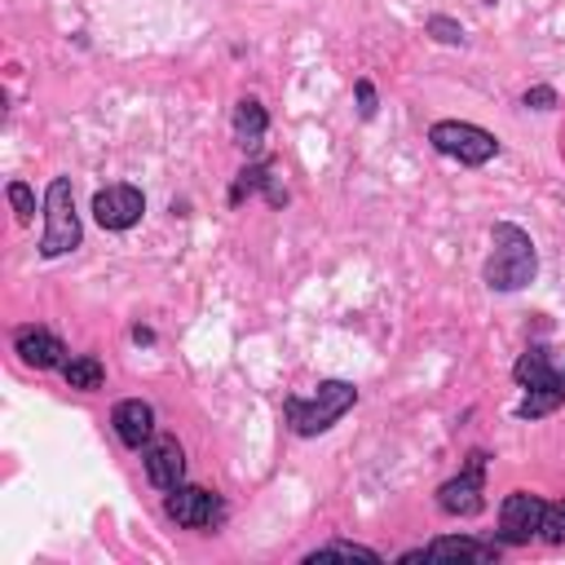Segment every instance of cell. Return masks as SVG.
I'll list each match as a JSON object with an SVG mask.
<instances>
[{"instance_id":"3957f363","label":"cell","mask_w":565,"mask_h":565,"mask_svg":"<svg viewBox=\"0 0 565 565\" xmlns=\"http://www.w3.org/2000/svg\"><path fill=\"white\" fill-rule=\"evenodd\" d=\"M353 406H358V384H349V380H322L309 397H287L282 402V415H287V424H291L296 437H318V433H327Z\"/></svg>"},{"instance_id":"e0dca14e","label":"cell","mask_w":565,"mask_h":565,"mask_svg":"<svg viewBox=\"0 0 565 565\" xmlns=\"http://www.w3.org/2000/svg\"><path fill=\"white\" fill-rule=\"evenodd\" d=\"M327 556H349V561H371V565L380 561V552H375V547H362V543H349V539H331V543H318V547H313L305 561L313 565V561H327Z\"/></svg>"},{"instance_id":"5b68a950","label":"cell","mask_w":565,"mask_h":565,"mask_svg":"<svg viewBox=\"0 0 565 565\" xmlns=\"http://www.w3.org/2000/svg\"><path fill=\"white\" fill-rule=\"evenodd\" d=\"M428 141H433L437 154L459 159L463 168H481V163H490L499 154V137L477 128V124H468V119H437L428 128Z\"/></svg>"},{"instance_id":"7a4b0ae2","label":"cell","mask_w":565,"mask_h":565,"mask_svg":"<svg viewBox=\"0 0 565 565\" xmlns=\"http://www.w3.org/2000/svg\"><path fill=\"white\" fill-rule=\"evenodd\" d=\"M512 380L525 388V397L516 402V419H543L565 406V366H556L543 344H530L516 358Z\"/></svg>"},{"instance_id":"5bb4252c","label":"cell","mask_w":565,"mask_h":565,"mask_svg":"<svg viewBox=\"0 0 565 565\" xmlns=\"http://www.w3.org/2000/svg\"><path fill=\"white\" fill-rule=\"evenodd\" d=\"M247 194H265V203L269 207H282L287 203V185H282V177H274V168L260 159V163H247L243 172H238V181L230 185V203L238 207Z\"/></svg>"},{"instance_id":"52a82bcc","label":"cell","mask_w":565,"mask_h":565,"mask_svg":"<svg viewBox=\"0 0 565 565\" xmlns=\"http://www.w3.org/2000/svg\"><path fill=\"white\" fill-rule=\"evenodd\" d=\"M163 512L181 525V530H216L225 521V499L207 486H172L163 499Z\"/></svg>"},{"instance_id":"d6986e66","label":"cell","mask_w":565,"mask_h":565,"mask_svg":"<svg viewBox=\"0 0 565 565\" xmlns=\"http://www.w3.org/2000/svg\"><path fill=\"white\" fill-rule=\"evenodd\" d=\"M424 31H428L437 44H463V40H468V35H463V26H459L455 18H446V13L424 18Z\"/></svg>"},{"instance_id":"603a6c76","label":"cell","mask_w":565,"mask_h":565,"mask_svg":"<svg viewBox=\"0 0 565 565\" xmlns=\"http://www.w3.org/2000/svg\"><path fill=\"white\" fill-rule=\"evenodd\" d=\"M132 340H137V344H150V340H154V331H150V327H132Z\"/></svg>"},{"instance_id":"30bf717a","label":"cell","mask_w":565,"mask_h":565,"mask_svg":"<svg viewBox=\"0 0 565 565\" xmlns=\"http://www.w3.org/2000/svg\"><path fill=\"white\" fill-rule=\"evenodd\" d=\"M146 212V194L128 181H115V185H102L93 194V216L102 230H132Z\"/></svg>"},{"instance_id":"ba28073f","label":"cell","mask_w":565,"mask_h":565,"mask_svg":"<svg viewBox=\"0 0 565 565\" xmlns=\"http://www.w3.org/2000/svg\"><path fill=\"white\" fill-rule=\"evenodd\" d=\"M543 508H547V499H539L534 490H512V494H503V503H499V543H503V547H521V543L539 539Z\"/></svg>"},{"instance_id":"8992f818","label":"cell","mask_w":565,"mask_h":565,"mask_svg":"<svg viewBox=\"0 0 565 565\" xmlns=\"http://www.w3.org/2000/svg\"><path fill=\"white\" fill-rule=\"evenodd\" d=\"M437 508L446 516H477L486 508V450H472L468 463L437 486Z\"/></svg>"},{"instance_id":"9a60e30c","label":"cell","mask_w":565,"mask_h":565,"mask_svg":"<svg viewBox=\"0 0 565 565\" xmlns=\"http://www.w3.org/2000/svg\"><path fill=\"white\" fill-rule=\"evenodd\" d=\"M265 132H269V115H265L260 97H238L234 102V141L243 150H260Z\"/></svg>"},{"instance_id":"277c9868","label":"cell","mask_w":565,"mask_h":565,"mask_svg":"<svg viewBox=\"0 0 565 565\" xmlns=\"http://www.w3.org/2000/svg\"><path fill=\"white\" fill-rule=\"evenodd\" d=\"M84 243V225H79V212H75V190H71V177H53L49 190H44V234H40V256L53 260V256H66Z\"/></svg>"},{"instance_id":"8fae6325","label":"cell","mask_w":565,"mask_h":565,"mask_svg":"<svg viewBox=\"0 0 565 565\" xmlns=\"http://www.w3.org/2000/svg\"><path fill=\"white\" fill-rule=\"evenodd\" d=\"M141 463H146L150 486H159V490H172V486L185 481V450H181V441L168 437V433H154V437L141 446Z\"/></svg>"},{"instance_id":"9c48e42d","label":"cell","mask_w":565,"mask_h":565,"mask_svg":"<svg viewBox=\"0 0 565 565\" xmlns=\"http://www.w3.org/2000/svg\"><path fill=\"white\" fill-rule=\"evenodd\" d=\"M503 556V543L499 539H468V534H441L424 547H411L402 552V561H472V565H494Z\"/></svg>"},{"instance_id":"ffe728a7","label":"cell","mask_w":565,"mask_h":565,"mask_svg":"<svg viewBox=\"0 0 565 565\" xmlns=\"http://www.w3.org/2000/svg\"><path fill=\"white\" fill-rule=\"evenodd\" d=\"M4 194H9V203H13V216L26 225V221L35 216V194H31V185H26V181H9Z\"/></svg>"},{"instance_id":"7c38bea8","label":"cell","mask_w":565,"mask_h":565,"mask_svg":"<svg viewBox=\"0 0 565 565\" xmlns=\"http://www.w3.org/2000/svg\"><path fill=\"white\" fill-rule=\"evenodd\" d=\"M13 353L26 366H35V371H53V366L62 371V362H66V344L49 327H35V322H26V327L13 331Z\"/></svg>"},{"instance_id":"4fadbf2b","label":"cell","mask_w":565,"mask_h":565,"mask_svg":"<svg viewBox=\"0 0 565 565\" xmlns=\"http://www.w3.org/2000/svg\"><path fill=\"white\" fill-rule=\"evenodd\" d=\"M110 424H115V437H119L128 450H141V446L154 437V406L141 402V397H124V402H115Z\"/></svg>"},{"instance_id":"7402d4cb","label":"cell","mask_w":565,"mask_h":565,"mask_svg":"<svg viewBox=\"0 0 565 565\" xmlns=\"http://www.w3.org/2000/svg\"><path fill=\"white\" fill-rule=\"evenodd\" d=\"M353 93H358V102H362V106H358L362 119H371V115H375V88H371V79H358Z\"/></svg>"},{"instance_id":"44dd1931","label":"cell","mask_w":565,"mask_h":565,"mask_svg":"<svg viewBox=\"0 0 565 565\" xmlns=\"http://www.w3.org/2000/svg\"><path fill=\"white\" fill-rule=\"evenodd\" d=\"M561 97H556V88L552 84H534V88H525L521 93V106H534V110H552Z\"/></svg>"},{"instance_id":"ac0fdd59","label":"cell","mask_w":565,"mask_h":565,"mask_svg":"<svg viewBox=\"0 0 565 565\" xmlns=\"http://www.w3.org/2000/svg\"><path fill=\"white\" fill-rule=\"evenodd\" d=\"M539 539H543V543H552V547H561V543H565V499H556V503H547V508H543Z\"/></svg>"},{"instance_id":"6da1fadb","label":"cell","mask_w":565,"mask_h":565,"mask_svg":"<svg viewBox=\"0 0 565 565\" xmlns=\"http://www.w3.org/2000/svg\"><path fill=\"white\" fill-rule=\"evenodd\" d=\"M534 274H539V247H534V238L521 225H512V221H494V230H490V256L481 265L486 287L490 291H521V287L534 282Z\"/></svg>"},{"instance_id":"2e32d148","label":"cell","mask_w":565,"mask_h":565,"mask_svg":"<svg viewBox=\"0 0 565 565\" xmlns=\"http://www.w3.org/2000/svg\"><path fill=\"white\" fill-rule=\"evenodd\" d=\"M62 380H66L71 388H79V393H97V388L106 384V366H102V358H93V353H75V358L62 362Z\"/></svg>"}]
</instances>
